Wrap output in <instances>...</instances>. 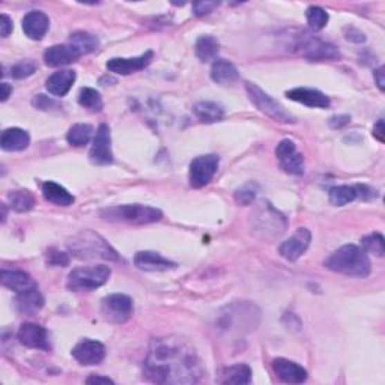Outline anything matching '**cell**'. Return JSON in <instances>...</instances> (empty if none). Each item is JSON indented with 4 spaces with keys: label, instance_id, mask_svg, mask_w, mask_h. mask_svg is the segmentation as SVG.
Wrapping results in <instances>:
<instances>
[{
    "label": "cell",
    "instance_id": "obj_34",
    "mask_svg": "<svg viewBox=\"0 0 385 385\" xmlns=\"http://www.w3.org/2000/svg\"><path fill=\"white\" fill-rule=\"evenodd\" d=\"M70 44L79 50V53L83 56L95 51L100 46V41L97 37L91 35L88 32H75L70 38Z\"/></svg>",
    "mask_w": 385,
    "mask_h": 385
},
{
    "label": "cell",
    "instance_id": "obj_6",
    "mask_svg": "<svg viewBox=\"0 0 385 385\" xmlns=\"http://www.w3.org/2000/svg\"><path fill=\"white\" fill-rule=\"evenodd\" d=\"M112 270L107 265H92V267H80L70 272L66 280V288L74 292H84L104 286Z\"/></svg>",
    "mask_w": 385,
    "mask_h": 385
},
{
    "label": "cell",
    "instance_id": "obj_2",
    "mask_svg": "<svg viewBox=\"0 0 385 385\" xmlns=\"http://www.w3.org/2000/svg\"><path fill=\"white\" fill-rule=\"evenodd\" d=\"M261 312L258 307L249 301H236L226 306L217 314L216 327L223 332H249L258 328Z\"/></svg>",
    "mask_w": 385,
    "mask_h": 385
},
{
    "label": "cell",
    "instance_id": "obj_41",
    "mask_svg": "<svg viewBox=\"0 0 385 385\" xmlns=\"http://www.w3.org/2000/svg\"><path fill=\"white\" fill-rule=\"evenodd\" d=\"M47 263L50 267H66L70 263V256L65 252L56 250V249H48L47 252Z\"/></svg>",
    "mask_w": 385,
    "mask_h": 385
},
{
    "label": "cell",
    "instance_id": "obj_38",
    "mask_svg": "<svg viewBox=\"0 0 385 385\" xmlns=\"http://www.w3.org/2000/svg\"><path fill=\"white\" fill-rule=\"evenodd\" d=\"M363 250L366 253H370L376 258H382L385 253V244H384V236L381 234H372L367 235L361 239Z\"/></svg>",
    "mask_w": 385,
    "mask_h": 385
},
{
    "label": "cell",
    "instance_id": "obj_5",
    "mask_svg": "<svg viewBox=\"0 0 385 385\" xmlns=\"http://www.w3.org/2000/svg\"><path fill=\"white\" fill-rule=\"evenodd\" d=\"M101 217L109 221H125L133 225H149L161 220L162 212L147 205H119L101 211Z\"/></svg>",
    "mask_w": 385,
    "mask_h": 385
},
{
    "label": "cell",
    "instance_id": "obj_13",
    "mask_svg": "<svg viewBox=\"0 0 385 385\" xmlns=\"http://www.w3.org/2000/svg\"><path fill=\"white\" fill-rule=\"evenodd\" d=\"M73 357L80 366H95L106 358V346L98 340L84 339L74 346Z\"/></svg>",
    "mask_w": 385,
    "mask_h": 385
},
{
    "label": "cell",
    "instance_id": "obj_16",
    "mask_svg": "<svg viewBox=\"0 0 385 385\" xmlns=\"http://www.w3.org/2000/svg\"><path fill=\"white\" fill-rule=\"evenodd\" d=\"M19 340L24 346L33 349L48 350L51 348L47 330L33 322H24L21 325L19 330Z\"/></svg>",
    "mask_w": 385,
    "mask_h": 385
},
{
    "label": "cell",
    "instance_id": "obj_15",
    "mask_svg": "<svg viewBox=\"0 0 385 385\" xmlns=\"http://www.w3.org/2000/svg\"><path fill=\"white\" fill-rule=\"evenodd\" d=\"M153 57V51H147V53L137 57H113L107 62V70L110 73H115L119 75H130L137 71H142L147 68Z\"/></svg>",
    "mask_w": 385,
    "mask_h": 385
},
{
    "label": "cell",
    "instance_id": "obj_27",
    "mask_svg": "<svg viewBox=\"0 0 385 385\" xmlns=\"http://www.w3.org/2000/svg\"><path fill=\"white\" fill-rule=\"evenodd\" d=\"M211 79L218 84H230L239 79L236 66L226 59H216L211 68Z\"/></svg>",
    "mask_w": 385,
    "mask_h": 385
},
{
    "label": "cell",
    "instance_id": "obj_12",
    "mask_svg": "<svg viewBox=\"0 0 385 385\" xmlns=\"http://www.w3.org/2000/svg\"><path fill=\"white\" fill-rule=\"evenodd\" d=\"M89 160L93 162V165H98V166H107L113 162L112 137H110L109 125L101 124L98 126L89 152Z\"/></svg>",
    "mask_w": 385,
    "mask_h": 385
},
{
    "label": "cell",
    "instance_id": "obj_42",
    "mask_svg": "<svg viewBox=\"0 0 385 385\" xmlns=\"http://www.w3.org/2000/svg\"><path fill=\"white\" fill-rule=\"evenodd\" d=\"M218 6H220L218 2H196V3H193V11H194V15H207Z\"/></svg>",
    "mask_w": 385,
    "mask_h": 385
},
{
    "label": "cell",
    "instance_id": "obj_31",
    "mask_svg": "<svg viewBox=\"0 0 385 385\" xmlns=\"http://www.w3.org/2000/svg\"><path fill=\"white\" fill-rule=\"evenodd\" d=\"M196 56H198L202 62H211L216 61V57L220 51V42L217 38L211 35H203L196 41Z\"/></svg>",
    "mask_w": 385,
    "mask_h": 385
},
{
    "label": "cell",
    "instance_id": "obj_29",
    "mask_svg": "<svg viewBox=\"0 0 385 385\" xmlns=\"http://www.w3.org/2000/svg\"><path fill=\"white\" fill-rule=\"evenodd\" d=\"M42 196H44L46 200L59 205V207H70V205L74 203V196L65 187L53 181H47L42 184Z\"/></svg>",
    "mask_w": 385,
    "mask_h": 385
},
{
    "label": "cell",
    "instance_id": "obj_18",
    "mask_svg": "<svg viewBox=\"0 0 385 385\" xmlns=\"http://www.w3.org/2000/svg\"><path fill=\"white\" fill-rule=\"evenodd\" d=\"M272 370L281 382L286 384H301L307 379V370L304 367L286 358H276L272 361Z\"/></svg>",
    "mask_w": 385,
    "mask_h": 385
},
{
    "label": "cell",
    "instance_id": "obj_1",
    "mask_svg": "<svg viewBox=\"0 0 385 385\" xmlns=\"http://www.w3.org/2000/svg\"><path fill=\"white\" fill-rule=\"evenodd\" d=\"M203 367L194 348L178 337H157L152 340L144 375L156 384H196Z\"/></svg>",
    "mask_w": 385,
    "mask_h": 385
},
{
    "label": "cell",
    "instance_id": "obj_19",
    "mask_svg": "<svg viewBox=\"0 0 385 385\" xmlns=\"http://www.w3.org/2000/svg\"><path fill=\"white\" fill-rule=\"evenodd\" d=\"M134 265L139 270L147 272L169 271L176 267V263L162 258L160 253L156 252H137L134 254Z\"/></svg>",
    "mask_w": 385,
    "mask_h": 385
},
{
    "label": "cell",
    "instance_id": "obj_50",
    "mask_svg": "<svg viewBox=\"0 0 385 385\" xmlns=\"http://www.w3.org/2000/svg\"><path fill=\"white\" fill-rule=\"evenodd\" d=\"M12 93V88L8 83H2V101H6Z\"/></svg>",
    "mask_w": 385,
    "mask_h": 385
},
{
    "label": "cell",
    "instance_id": "obj_49",
    "mask_svg": "<svg viewBox=\"0 0 385 385\" xmlns=\"http://www.w3.org/2000/svg\"><path fill=\"white\" fill-rule=\"evenodd\" d=\"M88 384H113V381L107 376H89L86 379Z\"/></svg>",
    "mask_w": 385,
    "mask_h": 385
},
{
    "label": "cell",
    "instance_id": "obj_10",
    "mask_svg": "<svg viewBox=\"0 0 385 385\" xmlns=\"http://www.w3.org/2000/svg\"><path fill=\"white\" fill-rule=\"evenodd\" d=\"M220 158L214 153L208 156H199L190 162V172H188V181L193 188H202L209 184L214 175L217 173Z\"/></svg>",
    "mask_w": 385,
    "mask_h": 385
},
{
    "label": "cell",
    "instance_id": "obj_26",
    "mask_svg": "<svg viewBox=\"0 0 385 385\" xmlns=\"http://www.w3.org/2000/svg\"><path fill=\"white\" fill-rule=\"evenodd\" d=\"M29 144L30 135L28 131L21 130V128H8V130L2 133V139H0V147L8 152L24 151Z\"/></svg>",
    "mask_w": 385,
    "mask_h": 385
},
{
    "label": "cell",
    "instance_id": "obj_11",
    "mask_svg": "<svg viewBox=\"0 0 385 385\" xmlns=\"http://www.w3.org/2000/svg\"><path fill=\"white\" fill-rule=\"evenodd\" d=\"M276 156L280 167L283 169L286 173L295 176L304 175V157L303 153L297 149V144L292 140H281L276 148Z\"/></svg>",
    "mask_w": 385,
    "mask_h": 385
},
{
    "label": "cell",
    "instance_id": "obj_21",
    "mask_svg": "<svg viewBox=\"0 0 385 385\" xmlns=\"http://www.w3.org/2000/svg\"><path fill=\"white\" fill-rule=\"evenodd\" d=\"M50 28L48 17L41 11H30L23 17V30L33 41H39L46 37Z\"/></svg>",
    "mask_w": 385,
    "mask_h": 385
},
{
    "label": "cell",
    "instance_id": "obj_22",
    "mask_svg": "<svg viewBox=\"0 0 385 385\" xmlns=\"http://www.w3.org/2000/svg\"><path fill=\"white\" fill-rule=\"evenodd\" d=\"M82 55L79 53L74 46L64 44V46H51L46 50L44 61L48 66H65L75 62Z\"/></svg>",
    "mask_w": 385,
    "mask_h": 385
},
{
    "label": "cell",
    "instance_id": "obj_32",
    "mask_svg": "<svg viewBox=\"0 0 385 385\" xmlns=\"http://www.w3.org/2000/svg\"><path fill=\"white\" fill-rule=\"evenodd\" d=\"M93 135V128L89 124H75L70 128V131L66 134V140L71 147L75 148H82L86 147V144L91 142Z\"/></svg>",
    "mask_w": 385,
    "mask_h": 385
},
{
    "label": "cell",
    "instance_id": "obj_23",
    "mask_svg": "<svg viewBox=\"0 0 385 385\" xmlns=\"http://www.w3.org/2000/svg\"><path fill=\"white\" fill-rule=\"evenodd\" d=\"M44 307V297L41 295L38 288H32L24 292L17 294L15 309L21 314H35Z\"/></svg>",
    "mask_w": 385,
    "mask_h": 385
},
{
    "label": "cell",
    "instance_id": "obj_43",
    "mask_svg": "<svg viewBox=\"0 0 385 385\" xmlns=\"http://www.w3.org/2000/svg\"><path fill=\"white\" fill-rule=\"evenodd\" d=\"M346 32V39L348 41H353V42H357V44H361V42L366 41V37H364V33L360 32L358 29H354V28H346L345 29Z\"/></svg>",
    "mask_w": 385,
    "mask_h": 385
},
{
    "label": "cell",
    "instance_id": "obj_44",
    "mask_svg": "<svg viewBox=\"0 0 385 385\" xmlns=\"http://www.w3.org/2000/svg\"><path fill=\"white\" fill-rule=\"evenodd\" d=\"M32 104L35 106V107H38V109H41V110H48L51 106L55 104V102L51 101L50 98H47L46 95H37L35 98H33Z\"/></svg>",
    "mask_w": 385,
    "mask_h": 385
},
{
    "label": "cell",
    "instance_id": "obj_45",
    "mask_svg": "<svg viewBox=\"0 0 385 385\" xmlns=\"http://www.w3.org/2000/svg\"><path fill=\"white\" fill-rule=\"evenodd\" d=\"M2 37L6 38L12 32V20L10 19V15L2 14Z\"/></svg>",
    "mask_w": 385,
    "mask_h": 385
},
{
    "label": "cell",
    "instance_id": "obj_35",
    "mask_svg": "<svg viewBox=\"0 0 385 385\" xmlns=\"http://www.w3.org/2000/svg\"><path fill=\"white\" fill-rule=\"evenodd\" d=\"M358 198L357 188L349 185H339L330 190V202L337 207H345V205L354 202Z\"/></svg>",
    "mask_w": 385,
    "mask_h": 385
},
{
    "label": "cell",
    "instance_id": "obj_25",
    "mask_svg": "<svg viewBox=\"0 0 385 385\" xmlns=\"http://www.w3.org/2000/svg\"><path fill=\"white\" fill-rule=\"evenodd\" d=\"M0 280H2V285L5 288L14 290L17 294L24 292V290H29L37 286L35 281L32 280V277L28 272L19 271V270H3Z\"/></svg>",
    "mask_w": 385,
    "mask_h": 385
},
{
    "label": "cell",
    "instance_id": "obj_40",
    "mask_svg": "<svg viewBox=\"0 0 385 385\" xmlns=\"http://www.w3.org/2000/svg\"><path fill=\"white\" fill-rule=\"evenodd\" d=\"M37 71V65L33 61H21L20 64H17L12 66L11 75L14 79H26V77H30L33 73Z\"/></svg>",
    "mask_w": 385,
    "mask_h": 385
},
{
    "label": "cell",
    "instance_id": "obj_24",
    "mask_svg": "<svg viewBox=\"0 0 385 385\" xmlns=\"http://www.w3.org/2000/svg\"><path fill=\"white\" fill-rule=\"evenodd\" d=\"M75 73L71 70H64V71H57L55 74H51L47 82H46V88L47 91L55 97H65L70 89L73 88V84L75 82Z\"/></svg>",
    "mask_w": 385,
    "mask_h": 385
},
{
    "label": "cell",
    "instance_id": "obj_20",
    "mask_svg": "<svg viewBox=\"0 0 385 385\" xmlns=\"http://www.w3.org/2000/svg\"><path fill=\"white\" fill-rule=\"evenodd\" d=\"M286 97L292 101L301 102L307 107L314 109H327L330 107V98L321 91L309 89V88H295L286 92Z\"/></svg>",
    "mask_w": 385,
    "mask_h": 385
},
{
    "label": "cell",
    "instance_id": "obj_48",
    "mask_svg": "<svg viewBox=\"0 0 385 385\" xmlns=\"http://www.w3.org/2000/svg\"><path fill=\"white\" fill-rule=\"evenodd\" d=\"M349 122V116H337V118H331L330 119V125L332 128H340Z\"/></svg>",
    "mask_w": 385,
    "mask_h": 385
},
{
    "label": "cell",
    "instance_id": "obj_17",
    "mask_svg": "<svg viewBox=\"0 0 385 385\" xmlns=\"http://www.w3.org/2000/svg\"><path fill=\"white\" fill-rule=\"evenodd\" d=\"M301 48L304 50V56L309 61L322 62V61H335L340 57L337 47L328 42H322L316 38H307L301 42Z\"/></svg>",
    "mask_w": 385,
    "mask_h": 385
},
{
    "label": "cell",
    "instance_id": "obj_33",
    "mask_svg": "<svg viewBox=\"0 0 385 385\" xmlns=\"http://www.w3.org/2000/svg\"><path fill=\"white\" fill-rule=\"evenodd\" d=\"M8 202H10L11 209L15 212H28L35 207V198L28 190H17L8 194Z\"/></svg>",
    "mask_w": 385,
    "mask_h": 385
},
{
    "label": "cell",
    "instance_id": "obj_28",
    "mask_svg": "<svg viewBox=\"0 0 385 385\" xmlns=\"http://www.w3.org/2000/svg\"><path fill=\"white\" fill-rule=\"evenodd\" d=\"M193 113L200 122L214 124L225 118V109L223 106H220L214 101H199L198 104L193 107Z\"/></svg>",
    "mask_w": 385,
    "mask_h": 385
},
{
    "label": "cell",
    "instance_id": "obj_14",
    "mask_svg": "<svg viewBox=\"0 0 385 385\" xmlns=\"http://www.w3.org/2000/svg\"><path fill=\"white\" fill-rule=\"evenodd\" d=\"M310 241H312L310 230L306 227H299L292 236L286 239L285 243L280 244L279 253L283 256L286 261L294 262L299 258V256H303L307 249H309Z\"/></svg>",
    "mask_w": 385,
    "mask_h": 385
},
{
    "label": "cell",
    "instance_id": "obj_8",
    "mask_svg": "<svg viewBox=\"0 0 385 385\" xmlns=\"http://www.w3.org/2000/svg\"><path fill=\"white\" fill-rule=\"evenodd\" d=\"M253 229L262 232V236H279L286 230L288 221L283 214H280L270 202L261 203V207L252 214Z\"/></svg>",
    "mask_w": 385,
    "mask_h": 385
},
{
    "label": "cell",
    "instance_id": "obj_4",
    "mask_svg": "<svg viewBox=\"0 0 385 385\" xmlns=\"http://www.w3.org/2000/svg\"><path fill=\"white\" fill-rule=\"evenodd\" d=\"M70 250L79 259H119L116 250L106 243L104 238H101L92 230H86V232L75 236L73 243H70Z\"/></svg>",
    "mask_w": 385,
    "mask_h": 385
},
{
    "label": "cell",
    "instance_id": "obj_39",
    "mask_svg": "<svg viewBox=\"0 0 385 385\" xmlns=\"http://www.w3.org/2000/svg\"><path fill=\"white\" fill-rule=\"evenodd\" d=\"M258 193H259V185L256 182H249L243 185L241 188H238L235 191V200L239 205H252L254 202V199L258 198Z\"/></svg>",
    "mask_w": 385,
    "mask_h": 385
},
{
    "label": "cell",
    "instance_id": "obj_37",
    "mask_svg": "<svg viewBox=\"0 0 385 385\" xmlns=\"http://www.w3.org/2000/svg\"><path fill=\"white\" fill-rule=\"evenodd\" d=\"M306 19L313 30H321L327 26L330 17L328 12L322 10L321 6H309L306 11Z\"/></svg>",
    "mask_w": 385,
    "mask_h": 385
},
{
    "label": "cell",
    "instance_id": "obj_30",
    "mask_svg": "<svg viewBox=\"0 0 385 385\" xmlns=\"http://www.w3.org/2000/svg\"><path fill=\"white\" fill-rule=\"evenodd\" d=\"M217 382L220 384H236V385H244L252 382V370L249 366L245 364H235L223 369L220 373Z\"/></svg>",
    "mask_w": 385,
    "mask_h": 385
},
{
    "label": "cell",
    "instance_id": "obj_36",
    "mask_svg": "<svg viewBox=\"0 0 385 385\" xmlns=\"http://www.w3.org/2000/svg\"><path fill=\"white\" fill-rule=\"evenodd\" d=\"M79 102H80L82 107L88 109L89 112H92V113L101 112L102 107H104V102H102L100 92H97L95 89H92V88L80 89Z\"/></svg>",
    "mask_w": 385,
    "mask_h": 385
},
{
    "label": "cell",
    "instance_id": "obj_3",
    "mask_svg": "<svg viewBox=\"0 0 385 385\" xmlns=\"http://www.w3.org/2000/svg\"><path fill=\"white\" fill-rule=\"evenodd\" d=\"M325 267L335 272L344 274V276L357 279L367 277L372 270L369 256L354 244H348L337 249L325 261Z\"/></svg>",
    "mask_w": 385,
    "mask_h": 385
},
{
    "label": "cell",
    "instance_id": "obj_46",
    "mask_svg": "<svg viewBox=\"0 0 385 385\" xmlns=\"http://www.w3.org/2000/svg\"><path fill=\"white\" fill-rule=\"evenodd\" d=\"M373 135L379 142H384V119H379V121L375 124V126H373Z\"/></svg>",
    "mask_w": 385,
    "mask_h": 385
},
{
    "label": "cell",
    "instance_id": "obj_47",
    "mask_svg": "<svg viewBox=\"0 0 385 385\" xmlns=\"http://www.w3.org/2000/svg\"><path fill=\"white\" fill-rule=\"evenodd\" d=\"M373 75H375V80H376V84H378V88H379L381 91H384V89H385V79H384V66L378 68V70H376V71L373 73Z\"/></svg>",
    "mask_w": 385,
    "mask_h": 385
},
{
    "label": "cell",
    "instance_id": "obj_9",
    "mask_svg": "<svg viewBox=\"0 0 385 385\" xmlns=\"http://www.w3.org/2000/svg\"><path fill=\"white\" fill-rule=\"evenodd\" d=\"M133 313V299L124 294H112L101 301V314L112 323H124Z\"/></svg>",
    "mask_w": 385,
    "mask_h": 385
},
{
    "label": "cell",
    "instance_id": "obj_7",
    "mask_svg": "<svg viewBox=\"0 0 385 385\" xmlns=\"http://www.w3.org/2000/svg\"><path fill=\"white\" fill-rule=\"evenodd\" d=\"M245 89L249 93V98L253 104L258 107L262 113L270 116L271 119L281 124H294L295 118L290 115L288 110L280 104L279 101L274 100L267 92H263L258 84L245 82Z\"/></svg>",
    "mask_w": 385,
    "mask_h": 385
}]
</instances>
